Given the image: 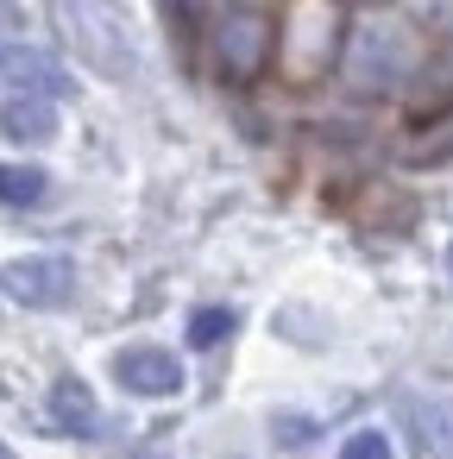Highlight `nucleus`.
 Masks as SVG:
<instances>
[{"instance_id": "f257e3e1", "label": "nucleus", "mask_w": 453, "mask_h": 459, "mask_svg": "<svg viewBox=\"0 0 453 459\" xmlns=\"http://www.w3.org/2000/svg\"><path fill=\"white\" fill-rule=\"evenodd\" d=\"M334 70H340V82H346L359 101H384V95H396V89L415 82V70H422V39H415V26L396 20V13H365V20H353V26L340 32Z\"/></svg>"}, {"instance_id": "f03ea898", "label": "nucleus", "mask_w": 453, "mask_h": 459, "mask_svg": "<svg viewBox=\"0 0 453 459\" xmlns=\"http://www.w3.org/2000/svg\"><path fill=\"white\" fill-rule=\"evenodd\" d=\"M0 296L13 308H70L76 302V264L64 252H20L0 264Z\"/></svg>"}, {"instance_id": "7ed1b4c3", "label": "nucleus", "mask_w": 453, "mask_h": 459, "mask_svg": "<svg viewBox=\"0 0 453 459\" xmlns=\"http://www.w3.org/2000/svg\"><path fill=\"white\" fill-rule=\"evenodd\" d=\"M114 384H120L126 396H139V403H170V396H183L189 365H183V352H177V346L133 340V346H120V352H114Z\"/></svg>"}, {"instance_id": "20e7f679", "label": "nucleus", "mask_w": 453, "mask_h": 459, "mask_svg": "<svg viewBox=\"0 0 453 459\" xmlns=\"http://www.w3.org/2000/svg\"><path fill=\"white\" fill-rule=\"evenodd\" d=\"M271 51H277V32H271V20L265 13H227L221 26H214V64L233 76V82H252L265 64H271Z\"/></svg>"}, {"instance_id": "39448f33", "label": "nucleus", "mask_w": 453, "mask_h": 459, "mask_svg": "<svg viewBox=\"0 0 453 459\" xmlns=\"http://www.w3.org/2000/svg\"><path fill=\"white\" fill-rule=\"evenodd\" d=\"M0 89L7 95H39V101H64L70 95V70L51 51H39V45L0 39Z\"/></svg>"}, {"instance_id": "423d86ee", "label": "nucleus", "mask_w": 453, "mask_h": 459, "mask_svg": "<svg viewBox=\"0 0 453 459\" xmlns=\"http://www.w3.org/2000/svg\"><path fill=\"white\" fill-rule=\"evenodd\" d=\"M64 7H70V26H76V39L89 45V57L108 70V76H133L139 70V51H133V32L108 13H95V0H64Z\"/></svg>"}, {"instance_id": "0eeeda50", "label": "nucleus", "mask_w": 453, "mask_h": 459, "mask_svg": "<svg viewBox=\"0 0 453 459\" xmlns=\"http://www.w3.org/2000/svg\"><path fill=\"white\" fill-rule=\"evenodd\" d=\"M403 421L415 428L428 459H453V390H409Z\"/></svg>"}, {"instance_id": "6e6552de", "label": "nucleus", "mask_w": 453, "mask_h": 459, "mask_svg": "<svg viewBox=\"0 0 453 459\" xmlns=\"http://www.w3.org/2000/svg\"><path fill=\"white\" fill-rule=\"evenodd\" d=\"M64 133V108L39 95H7L0 101V139L7 145H51Z\"/></svg>"}, {"instance_id": "1a4fd4ad", "label": "nucleus", "mask_w": 453, "mask_h": 459, "mask_svg": "<svg viewBox=\"0 0 453 459\" xmlns=\"http://www.w3.org/2000/svg\"><path fill=\"white\" fill-rule=\"evenodd\" d=\"M45 415H51V428H57V434H70V440H89V434L101 428V403H95V390H89L76 371H64V377L51 384Z\"/></svg>"}, {"instance_id": "9d476101", "label": "nucleus", "mask_w": 453, "mask_h": 459, "mask_svg": "<svg viewBox=\"0 0 453 459\" xmlns=\"http://www.w3.org/2000/svg\"><path fill=\"white\" fill-rule=\"evenodd\" d=\"M51 195V177L39 164H0V208H39Z\"/></svg>"}, {"instance_id": "9b49d317", "label": "nucleus", "mask_w": 453, "mask_h": 459, "mask_svg": "<svg viewBox=\"0 0 453 459\" xmlns=\"http://www.w3.org/2000/svg\"><path fill=\"white\" fill-rule=\"evenodd\" d=\"M240 327V315L227 308V302H202V308H189V346L196 352H208V346H227V333Z\"/></svg>"}, {"instance_id": "f8f14e48", "label": "nucleus", "mask_w": 453, "mask_h": 459, "mask_svg": "<svg viewBox=\"0 0 453 459\" xmlns=\"http://www.w3.org/2000/svg\"><path fill=\"white\" fill-rule=\"evenodd\" d=\"M340 459H396V446H390V428L365 421V428L340 434Z\"/></svg>"}, {"instance_id": "ddd939ff", "label": "nucleus", "mask_w": 453, "mask_h": 459, "mask_svg": "<svg viewBox=\"0 0 453 459\" xmlns=\"http://www.w3.org/2000/svg\"><path fill=\"white\" fill-rule=\"evenodd\" d=\"M271 434H277V446L296 453V446H309V440L321 434V421H315V415H271Z\"/></svg>"}, {"instance_id": "4468645a", "label": "nucleus", "mask_w": 453, "mask_h": 459, "mask_svg": "<svg viewBox=\"0 0 453 459\" xmlns=\"http://www.w3.org/2000/svg\"><path fill=\"white\" fill-rule=\"evenodd\" d=\"M233 7H240V13H265V0H233Z\"/></svg>"}, {"instance_id": "2eb2a0df", "label": "nucleus", "mask_w": 453, "mask_h": 459, "mask_svg": "<svg viewBox=\"0 0 453 459\" xmlns=\"http://www.w3.org/2000/svg\"><path fill=\"white\" fill-rule=\"evenodd\" d=\"M447 290H453V246H447Z\"/></svg>"}]
</instances>
